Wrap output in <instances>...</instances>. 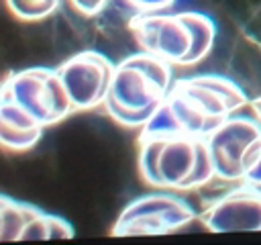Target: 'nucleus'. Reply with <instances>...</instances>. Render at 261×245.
<instances>
[{
	"label": "nucleus",
	"mask_w": 261,
	"mask_h": 245,
	"mask_svg": "<svg viewBox=\"0 0 261 245\" xmlns=\"http://www.w3.org/2000/svg\"><path fill=\"white\" fill-rule=\"evenodd\" d=\"M249 102L245 90L218 74L173 80L163 104L141 131L206 137Z\"/></svg>",
	"instance_id": "f257e3e1"
},
{
	"label": "nucleus",
	"mask_w": 261,
	"mask_h": 245,
	"mask_svg": "<svg viewBox=\"0 0 261 245\" xmlns=\"http://www.w3.org/2000/svg\"><path fill=\"white\" fill-rule=\"evenodd\" d=\"M137 165L141 180L157 190H196L214 180L206 139L184 133L141 131Z\"/></svg>",
	"instance_id": "f03ea898"
},
{
	"label": "nucleus",
	"mask_w": 261,
	"mask_h": 245,
	"mask_svg": "<svg viewBox=\"0 0 261 245\" xmlns=\"http://www.w3.org/2000/svg\"><path fill=\"white\" fill-rule=\"evenodd\" d=\"M173 84V65L139 51L114 65L104 100L108 116L128 129H143L163 104Z\"/></svg>",
	"instance_id": "7ed1b4c3"
},
{
	"label": "nucleus",
	"mask_w": 261,
	"mask_h": 245,
	"mask_svg": "<svg viewBox=\"0 0 261 245\" xmlns=\"http://www.w3.org/2000/svg\"><path fill=\"white\" fill-rule=\"evenodd\" d=\"M128 31L141 51H147L173 67L200 63L214 47L216 22L198 10L135 14Z\"/></svg>",
	"instance_id": "20e7f679"
},
{
	"label": "nucleus",
	"mask_w": 261,
	"mask_h": 245,
	"mask_svg": "<svg viewBox=\"0 0 261 245\" xmlns=\"http://www.w3.org/2000/svg\"><path fill=\"white\" fill-rule=\"evenodd\" d=\"M4 98L12 100L35 116L43 127L65 120L71 112L69 94L57 74V67H27L12 71L2 82Z\"/></svg>",
	"instance_id": "39448f33"
},
{
	"label": "nucleus",
	"mask_w": 261,
	"mask_h": 245,
	"mask_svg": "<svg viewBox=\"0 0 261 245\" xmlns=\"http://www.w3.org/2000/svg\"><path fill=\"white\" fill-rule=\"evenodd\" d=\"M196 210L179 196L163 190L130 200L114 220L112 237H157L171 235L188 227Z\"/></svg>",
	"instance_id": "423d86ee"
},
{
	"label": "nucleus",
	"mask_w": 261,
	"mask_h": 245,
	"mask_svg": "<svg viewBox=\"0 0 261 245\" xmlns=\"http://www.w3.org/2000/svg\"><path fill=\"white\" fill-rule=\"evenodd\" d=\"M204 139L212 159L214 178L222 182H243L249 153L261 139V125L255 116L232 114Z\"/></svg>",
	"instance_id": "0eeeda50"
},
{
	"label": "nucleus",
	"mask_w": 261,
	"mask_h": 245,
	"mask_svg": "<svg viewBox=\"0 0 261 245\" xmlns=\"http://www.w3.org/2000/svg\"><path fill=\"white\" fill-rule=\"evenodd\" d=\"M57 74L69 94L73 112L102 106L114 74V63L100 51H80L57 65Z\"/></svg>",
	"instance_id": "6e6552de"
},
{
	"label": "nucleus",
	"mask_w": 261,
	"mask_h": 245,
	"mask_svg": "<svg viewBox=\"0 0 261 245\" xmlns=\"http://www.w3.org/2000/svg\"><path fill=\"white\" fill-rule=\"evenodd\" d=\"M200 220L212 233L261 231V190L249 182H237L200 214Z\"/></svg>",
	"instance_id": "1a4fd4ad"
},
{
	"label": "nucleus",
	"mask_w": 261,
	"mask_h": 245,
	"mask_svg": "<svg viewBox=\"0 0 261 245\" xmlns=\"http://www.w3.org/2000/svg\"><path fill=\"white\" fill-rule=\"evenodd\" d=\"M45 127L8 98L0 102V147L10 153L31 151L43 137Z\"/></svg>",
	"instance_id": "9d476101"
},
{
	"label": "nucleus",
	"mask_w": 261,
	"mask_h": 245,
	"mask_svg": "<svg viewBox=\"0 0 261 245\" xmlns=\"http://www.w3.org/2000/svg\"><path fill=\"white\" fill-rule=\"evenodd\" d=\"M73 227L57 216V214H51V212H45L41 208L35 206L24 231H22V237L20 241H39V239H71L73 237Z\"/></svg>",
	"instance_id": "9b49d317"
},
{
	"label": "nucleus",
	"mask_w": 261,
	"mask_h": 245,
	"mask_svg": "<svg viewBox=\"0 0 261 245\" xmlns=\"http://www.w3.org/2000/svg\"><path fill=\"white\" fill-rule=\"evenodd\" d=\"M33 210L35 204L18 202L6 194H0V241H20Z\"/></svg>",
	"instance_id": "f8f14e48"
},
{
	"label": "nucleus",
	"mask_w": 261,
	"mask_h": 245,
	"mask_svg": "<svg viewBox=\"0 0 261 245\" xmlns=\"http://www.w3.org/2000/svg\"><path fill=\"white\" fill-rule=\"evenodd\" d=\"M8 12L22 22H39L59 10L63 0H4Z\"/></svg>",
	"instance_id": "ddd939ff"
},
{
	"label": "nucleus",
	"mask_w": 261,
	"mask_h": 245,
	"mask_svg": "<svg viewBox=\"0 0 261 245\" xmlns=\"http://www.w3.org/2000/svg\"><path fill=\"white\" fill-rule=\"evenodd\" d=\"M243 182H249L253 184L255 188L261 190V139L255 143L253 151L249 153V159H247V165H245V178Z\"/></svg>",
	"instance_id": "4468645a"
},
{
	"label": "nucleus",
	"mask_w": 261,
	"mask_h": 245,
	"mask_svg": "<svg viewBox=\"0 0 261 245\" xmlns=\"http://www.w3.org/2000/svg\"><path fill=\"white\" fill-rule=\"evenodd\" d=\"M130 8L137 10V14H153V12H165L171 6H175L177 0H124Z\"/></svg>",
	"instance_id": "2eb2a0df"
},
{
	"label": "nucleus",
	"mask_w": 261,
	"mask_h": 245,
	"mask_svg": "<svg viewBox=\"0 0 261 245\" xmlns=\"http://www.w3.org/2000/svg\"><path fill=\"white\" fill-rule=\"evenodd\" d=\"M69 4L82 16H96L106 8L108 0H69Z\"/></svg>",
	"instance_id": "dca6fc26"
},
{
	"label": "nucleus",
	"mask_w": 261,
	"mask_h": 245,
	"mask_svg": "<svg viewBox=\"0 0 261 245\" xmlns=\"http://www.w3.org/2000/svg\"><path fill=\"white\" fill-rule=\"evenodd\" d=\"M251 110H253V116L259 120V125H261V96H257V98H253L251 100Z\"/></svg>",
	"instance_id": "f3484780"
},
{
	"label": "nucleus",
	"mask_w": 261,
	"mask_h": 245,
	"mask_svg": "<svg viewBox=\"0 0 261 245\" xmlns=\"http://www.w3.org/2000/svg\"><path fill=\"white\" fill-rule=\"evenodd\" d=\"M2 98H4V92H2V84H0V102H2Z\"/></svg>",
	"instance_id": "a211bd4d"
}]
</instances>
